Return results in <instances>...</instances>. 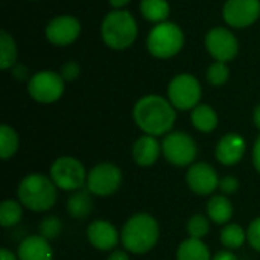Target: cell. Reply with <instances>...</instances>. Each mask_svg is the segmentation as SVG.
<instances>
[{
  "label": "cell",
  "instance_id": "30",
  "mask_svg": "<svg viewBox=\"0 0 260 260\" xmlns=\"http://www.w3.org/2000/svg\"><path fill=\"white\" fill-rule=\"evenodd\" d=\"M62 230V222L58 216H46L41 222H40V227H38V235L43 236L44 239L47 241H52V239H56L59 236Z\"/></svg>",
  "mask_w": 260,
  "mask_h": 260
},
{
  "label": "cell",
  "instance_id": "28",
  "mask_svg": "<svg viewBox=\"0 0 260 260\" xmlns=\"http://www.w3.org/2000/svg\"><path fill=\"white\" fill-rule=\"evenodd\" d=\"M206 79L212 87H222L230 79V69L227 62L213 61L206 70Z\"/></svg>",
  "mask_w": 260,
  "mask_h": 260
},
{
  "label": "cell",
  "instance_id": "26",
  "mask_svg": "<svg viewBox=\"0 0 260 260\" xmlns=\"http://www.w3.org/2000/svg\"><path fill=\"white\" fill-rule=\"evenodd\" d=\"M18 146H20V139L17 131L11 125L3 123L0 126V157L3 160L14 157L18 151Z\"/></svg>",
  "mask_w": 260,
  "mask_h": 260
},
{
  "label": "cell",
  "instance_id": "3",
  "mask_svg": "<svg viewBox=\"0 0 260 260\" xmlns=\"http://www.w3.org/2000/svg\"><path fill=\"white\" fill-rule=\"evenodd\" d=\"M17 197L24 209L41 213L55 206L58 187L50 177L41 172H34L21 178L17 187Z\"/></svg>",
  "mask_w": 260,
  "mask_h": 260
},
{
  "label": "cell",
  "instance_id": "18",
  "mask_svg": "<svg viewBox=\"0 0 260 260\" xmlns=\"http://www.w3.org/2000/svg\"><path fill=\"white\" fill-rule=\"evenodd\" d=\"M18 260H53V250L50 241L40 235L27 236L21 241L17 250Z\"/></svg>",
  "mask_w": 260,
  "mask_h": 260
},
{
  "label": "cell",
  "instance_id": "4",
  "mask_svg": "<svg viewBox=\"0 0 260 260\" xmlns=\"http://www.w3.org/2000/svg\"><path fill=\"white\" fill-rule=\"evenodd\" d=\"M101 37L104 44L111 50L129 49L139 37L136 17L126 9L110 11L101 23Z\"/></svg>",
  "mask_w": 260,
  "mask_h": 260
},
{
  "label": "cell",
  "instance_id": "14",
  "mask_svg": "<svg viewBox=\"0 0 260 260\" xmlns=\"http://www.w3.org/2000/svg\"><path fill=\"white\" fill-rule=\"evenodd\" d=\"M186 183L189 189L201 197L213 193L219 186V177L216 169L209 163H193L186 174Z\"/></svg>",
  "mask_w": 260,
  "mask_h": 260
},
{
  "label": "cell",
  "instance_id": "32",
  "mask_svg": "<svg viewBox=\"0 0 260 260\" xmlns=\"http://www.w3.org/2000/svg\"><path fill=\"white\" fill-rule=\"evenodd\" d=\"M247 241L253 250L260 253V216L250 222L247 229Z\"/></svg>",
  "mask_w": 260,
  "mask_h": 260
},
{
  "label": "cell",
  "instance_id": "17",
  "mask_svg": "<svg viewBox=\"0 0 260 260\" xmlns=\"http://www.w3.org/2000/svg\"><path fill=\"white\" fill-rule=\"evenodd\" d=\"M133 160L140 168H149L157 163L158 157L161 155V143L157 137L143 134L133 143Z\"/></svg>",
  "mask_w": 260,
  "mask_h": 260
},
{
  "label": "cell",
  "instance_id": "9",
  "mask_svg": "<svg viewBox=\"0 0 260 260\" xmlns=\"http://www.w3.org/2000/svg\"><path fill=\"white\" fill-rule=\"evenodd\" d=\"M66 90V81L59 72L40 70L27 81V93L38 104H53L59 101Z\"/></svg>",
  "mask_w": 260,
  "mask_h": 260
},
{
  "label": "cell",
  "instance_id": "41",
  "mask_svg": "<svg viewBox=\"0 0 260 260\" xmlns=\"http://www.w3.org/2000/svg\"><path fill=\"white\" fill-rule=\"evenodd\" d=\"M30 2H38V0H30Z\"/></svg>",
  "mask_w": 260,
  "mask_h": 260
},
{
  "label": "cell",
  "instance_id": "11",
  "mask_svg": "<svg viewBox=\"0 0 260 260\" xmlns=\"http://www.w3.org/2000/svg\"><path fill=\"white\" fill-rule=\"evenodd\" d=\"M122 171L114 163H99L93 166L87 175L85 187L94 197H110L119 190L122 184Z\"/></svg>",
  "mask_w": 260,
  "mask_h": 260
},
{
  "label": "cell",
  "instance_id": "22",
  "mask_svg": "<svg viewBox=\"0 0 260 260\" xmlns=\"http://www.w3.org/2000/svg\"><path fill=\"white\" fill-rule=\"evenodd\" d=\"M139 11L146 21L158 24L169 20L171 5L168 0H140Z\"/></svg>",
  "mask_w": 260,
  "mask_h": 260
},
{
  "label": "cell",
  "instance_id": "5",
  "mask_svg": "<svg viewBox=\"0 0 260 260\" xmlns=\"http://www.w3.org/2000/svg\"><path fill=\"white\" fill-rule=\"evenodd\" d=\"M186 43V35L181 26L174 21L154 24L146 37V50L157 59H171L177 56Z\"/></svg>",
  "mask_w": 260,
  "mask_h": 260
},
{
  "label": "cell",
  "instance_id": "10",
  "mask_svg": "<svg viewBox=\"0 0 260 260\" xmlns=\"http://www.w3.org/2000/svg\"><path fill=\"white\" fill-rule=\"evenodd\" d=\"M204 47L207 53L221 62H232L239 55V40L230 27H212L204 37Z\"/></svg>",
  "mask_w": 260,
  "mask_h": 260
},
{
  "label": "cell",
  "instance_id": "23",
  "mask_svg": "<svg viewBox=\"0 0 260 260\" xmlns=\"http://www.w3.org/2000/svg\"><path fill=\"white\" fill-rule=\"evenodd\" d=\"M177 260H212L209 247L203 239L187 238L177 248Z\"/></svg>",
  "mask_w": 260,
  "mask_h": 260
},
{
  "label": "cell",
  "instance_id": "20",
  "mask_svg": "<svg viewBox=\"0 0 260 260\" xmlns=\"http://www.w3.org/2000/svg\"><path fill=\"white\" fill-rule=\"evenodd\" d=\"M207 216L212 222L218 225H225L232 221L235 209L227 195H215L207 203Z\"/></svg>",
  "mask_w": 260,
  "mask_h": 260
},
{
  "label": "cell",
  "instance_id": "13",
  "mask_svg": "<svg viewBox=\"0 0 260 260\" xmlns=\"http://www.w3.org/2000/svg\"><path fill=\"white\" fill-rule=\"evenodd\" d=\"M260 18V0H225L222 20L232 29H247Z\"/></svg>",
  "mask_w": 260,
  "mask_h": 260
},
{
  "label": "cell",
  "instance_id": "24",
  "mask_svg": "<svg viewBox=\"0 0 260 260\" xmlns=\"http://www.w3.org/2000/svg\"><path fill=\"white\" fill-rule=\"evenodd\" d=\"M18 62V47L15 38L5 29L0 30V69L11 70Z\"/></svg>",
  "mask_w": 260,
  "mask_h": 260
},
{
  "label": "cell",
  "instance_id": "8",
  "mask_svg": "<svg viewBox=\"0 0 260 260\" xmlns=\"http://www.w3.org/2000/svg\"><path fill=\"white\" fill-rule=\"evenodd\" d=\"M85 166L75 157H59L50 166V178L55 186L66 192H76L87 184Z\"/></svg>",
  "mask_w": 260,
  "mask_h": 260
},
{
  "label": "cell",
  "instance_id": "29",
  "mask_svg": "<svg viewBox=\"0 0 260 260\" xmlns=\"http://www.w3.org/2000/svg\"><path fill=\"white\" fill-rule=\"evenodd\" d=\"M186 230H187L189 238L203 239L210 232V219H209V216H206V215H193L187 221Z\"/></svg>",
  "mask_w": 260,
  "mask_h": 260
},
{
  "label": "cell",
  "instance_id": "38",
  "mask_svg": "<svg viewBox=\"0 0 260 260\" xmlns=\"http://www.w3.org/2000/svg\"><path fill=\"white\" fill-rule=\"evenodd\" d=\"M129 3H131V0H108V5L113 9H125Z\"/></svg>",
  "mask_w": 260,
  "mask_h": 260
},
{
  "label": "cell",
  "instance_id": "6",
  "mask_svg": "<svg viewBox=\"0 0 260 260\" xmlns=\"http://www.w3.org/2000/svg\"><path fill=\"white\" fill-rule=\"evenodd\" d=\"M201 96H203L201 82L192 73L175 75L168 84L166 98L175 107V110L192 111L197 105H200Z\"/></svg>",
  "mask_w": 260,
  "mask_h": 260
},
{
  "label": "cell",
  "instance_id": "19",
  "mask_svg": "<svg viewBox=\"0 0 260 260\" xmlns=\"http://www.w3.org/2000/svg\"><path fill=\"white\" fill-rule=\"evenodd\" d=\"M93 198L88 189H79L73 192L67 200V213L73 219H85L93 212Z\"/></svg>",
  "mask_w": 260,
  "mask_h": 260
},
{
  "label": "cell",
  "instance_id": "25",
  "mask_svg": "<svg viewBox=\"0 0 260 260\" xmlns=\"http://www.w3.org/2000/svg\"><path fill=\"white\" fill-rule=\"evenodd\" d=\"M23 218V204L15 200H5L0 204V225L3 229L15 227Z\"/></svg>",
  "mask_w": 260,
  "mask_h": 260
},
{
  "label": "cell",
  "instance_id": "21",
  "mask_svg": "<svg viewBox=\"0 0 260 260\" xmlns=\"http://www.w3.org/2000/svg\"><path fill=\"white\" fill-rule=\"evenodd\" d=\"M219 122L216 110L209 104H200L190 111V123L200 133H212Z\"/></svg>",
  "mask_w": 260,
  "mask_h": 260
},
{
  "label": "cell",
  "instance_id": "39",
  "mask_svg": "<svg viewBox=\"0 0 260 260\" xmlns=\"http://www.w3.org/2000/svg\"><path fill=\"white\" fill-rule=\"evenodd\" d=\"M0 260H18V257H17V254H14L8 248H2L0 250Z\"/></svg>",
  "mask_w": 260,
  "mask_h": 260
},
{
  "label": "cell",
  "instance_id": "40",
  "mask_svg": "<svg viewBox=\"0 0 260 260\" xmlns=\"http://www.w3.org/2000/svg\"><path fill=\"white\" fill-rule=\"evenodd\" d=\"M253 122H254L256 128L260 131V104L259 105H256V108H254V111H253Z\"/></svg>",
  "mask_w": 260,
  "mask_h": 260
},
{
  "label": "cell",
  "instance_id": "16",
  "mask_svg": "<svg viewBox=\"0 0 260 260\" xmlns=\"http://www.w3.org/2000/svg\"><path fill=\"white\" fill-rule=\"evenodd\" d=\"M245 139L238 133H227L219 139L215 148V157L224 166H236L245 155Z\"/></svg>",
  "mask_w": 260,
  "mask_h": 260
},
{
  "label": "cell",
  "instance_id": "36",
  "mask_svg": "<svg viewBox=\"0 0 260 260\" xmlns=\"http://www.w3.org/2000/svg\"><path fill=\"white\" fill-rule=\"evenodd\" d=\"M212 260H238V257H236V254L232 250H222V251L216 253L212 257Z\"/></svg>",
  "mask_w": 260,
  "mask_h": 260
},
{
  "label": "cell",
  "instance_id": "37",
  "mask_svg": "<svg viewBox=\"0 0 260 260\" xmlns=\"http://www.w3.org/2000/svg\"><path fill=\"white\" fill-rule=\"evenodd\" d=\"M107 260H131L128 256L126 250H114L110 253V256L107 257Z\"/></svg>",
  "mask_w": 260,
  "mask_h": 260
},
{
  "label": "cell",
  "instance_id": "35",
  "mask_svg": "<svg viewBox=\"0 0 260 260\" xmlns=\"http://www.w3.org/2000/svg\"><path fill=\"white\" fill-rule=\"evenodd\" d=\"M251 158H253V165H254L256 171L260 172V136L256 139V142H254V146H253V155H251Z\"/></svg>",
  "mask_w": 260,
  "mask_h": 260
},
{
  "label": "cell",
  "instance_id": "27",
  "mask_svg": "<svg viewBox=\"0 0 260 260\" xmlns=\"http://www.w3.org/2000/svg\"><path fill=\"white\" fill-rule=\"evenodd\" d=\"M221 244L227 250H238L247 241V232L239 224H225L221 230Z\"/></svg>",
  "mask_w": 260,
  "mask_h": 260
},
{
  "label": "cell",
  "instance_id": "33",
  "mask_svg": "<svg viewBox=\"0 0 260 260\" xmlns=\"http://www.w3.org/2000/svg\"><path fill=\"white\" fill-rule=\"evenodd\" d=\"M218 189L222 192V195H233L238 192L239 189V181L236 177L233 175H225L222 178H219V186Z\"/></svg>",
  "mask_w": 260,
  "mask_h": 260
},
{
  "label": "cell",
  "instance_id": "2",
  "mask_svg": "<svg viewBox=\"0 0 260 260\" xmlns=\"http://www.w3.org/2000/svg\"><path fill=\"white\" fill-rule=\"evenodd\" d=\"M160 239V225L149 213H136L123 225L120 242L128 253H149Z\"/></svg>",
  "mask_w": 260,
  "mask_h": 260
},
{
  "label": "cell",
  "instance_id": "15",
  "mask_svg": "<svg viewBox=\"0 0 260 260\" xmlns=\"http://www.w3.org/2000/svg\"><path fill=\"white\" fill-rule=\"evenodd\" d=\"M87 239L99 251H114L120 242V233L110 221L96 219L87 227Z\"/></svg>",
  "mask_w": 260,
  "mask_h": 260
},
{
  "label": "cell",
  "instance_id": "7",
  "mask_svg": "<svg viewBox=\"0 0 260 260\" xmlns=\"http://www.w3.org/2000/svg\"><path fill=\"white\" fill-rule=\"evenodd\" d=\"M161 154L171 165L186 168L193 165L198 146L190 134L184 131H171L161 140Z\"/></svg>",
  "mask_w": 260,
  "mask_h": 260
},
{
  "label": "cell",
  "instance_id": "31",
  "mask_svg": "<svg viewBox=\"0 0 260 260\" xmlns=\"http://www.w3.org/2000/svg\"><path fill=\"white\" fill-rule=\"evenodd\" d=\"M59 73H61V76H62V79H64L66 82H73V81H76V79L79 78V75H81V66H79V62L75 61V59L66 61V62L61 66Z\"/></svg>",
  "mask_w": 260,
  "mask_h": 260
},
{
  "label": "cell",
  "instance_id": "34",
  "mask_svg": "<svg viewBox=\"0 0 260 260\" xmlns=\"http://www.w3.org/2000/svg\"><path fill=\"white\" fill-rule=\"evenodd\" d=\"M11 75H12V78L17 79L18 82H24V81L27 82V81L30 79L27 66H24V64H21V62H17V64L11 69Z\"/></svg>",
  "mask_w": 260,
  "mask_h": 260
},
{
  "label": "cell",
  "instance_id": "12",
  "mask_svg": "<svg viewBox=\"0 0 260 260\" xmlns=\"http://www.w3.org/2000/svg\"><path fill=\"white\" fill-rule=\"evenodd\" d=\"M82 32L81 21L69 14L56 15L52 20L47 21L44 27V37L46 40L56 47H67L73 44Z\"/></svg>",
  "mask_w": 260,
  "mask_h": 260
},
{
  "label": "cell",
  "instance_id": "1",
  "mask_svg": "<svg viewBox=\"0 0 260 260\" xmlns=\"http://www.w3.org/2000/svg\"><path fill=\"white\" fill-rule=\"evenodd\" d=\"M133 119L143 134L160 137L172 131L177 120V110L168 98L146 94L134 104Z\"/></svg>",
  "mask_w": 260,
  "mask_h": 260
}]
</instances>
